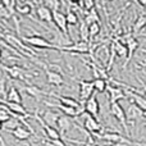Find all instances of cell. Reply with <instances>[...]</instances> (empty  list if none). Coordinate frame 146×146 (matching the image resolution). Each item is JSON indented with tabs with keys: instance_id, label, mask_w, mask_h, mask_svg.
Wrapping results in <instances>:
<instances>
[{
	"instance_id": "6da1fadb",
	"label": "cell",
	"mask_w": 146,
	"mask_h": 146,
	"mask_svg": "<svg viewBox=\"0 0 146 146\" xmlns=\"http://www.w3.org/2000/svg\"><path fill=\"white\" fill-rule=\"evenodd\" d=\"M3 38H4V40L8 42V45H12L14 50H15V49H17V50H19L23 55H27V56H30V58H31V56L35 54V51H33L32 49L28 48V46L26 45L23 41H21L19 38H18L17 36H14L13 33H3Z\"/></svg>"
},
{
	"instance_id": "7a4b0ae2",
	"label": "cell",
	"mask_w": 146,
	"mask_h": 146,
	"mask_svg": "<svg viewBox=\"0 0 146 146\" xmlns=\"http://www.w3.org/2000/svg\"><path fill=\"white\" fill-rule=\"evenodd\" d=\"M122 37H124V38H123V40H119V41H122V42L127 46V50H128L127 58H126V60H124V63H123V69H126V67L128 66V63L131 62V59L133 58L135 51L139 49L140 44H139V41L136 40V37L133 36V33H132V32L124 33V35H122Z\"/></svg>"
},
{
	"instance_id": "3957f363",
	"label": "cell",
	"mask_w": 146,
	"mask_h": 146,
	"mask_svg": "<svg viewBox=\"0 0 146 146\" xmlns=\"http://www.w3.org/2000/svg\"><path fill=\"white\" fill-rule=\"evenodd\" d=\"M23 42L28 44V45L33 46L37 49H51V50H58V45L49 42L46 38H44L42 36H27L23 38Z\"/></svg>"
},
{
	"instance_id": "277c9868",
	"label": "cell",
	"mask_w": 146,
	"mask_h": 146,
	"mask_svg": "<svg viewBox=\"0 0 146 146\" xmlns=\"http://www.w3.org/2000/svg\"><path fill=\"white\" fill-rule=\"evenodd\" d=\"M90 48L91 44L86 42V41H78L74 42L72 45H67V46H59L58 45V50L59 51H64V53H73V54H88L90 53Z\"/></svg>"
},
{
	"instance_id": "5b68a950",
	"label": "cell",
	"mask_w": 146,
	"mask_h": 146,
	"mask_svg": "<svg viewBox=\"0 0 146 146\" xmlns=\"http://www.w3.org/2000/svg\"><path fill=\"white\" fill-rule=\"evenodd\" d=\"M78 85H80V96H78V101H80L81 105H85V103L94 95V83L92 81H78Z\"/></svg>"
},
{
	"instance_id": "8992f818",
	"label": "cell",
	"mask_w": 146,
	"mask_h": 146,
	"mask_svg": "<svg viewBox=\"0 0 146 146\" xmlns=\"http://www.w3.org/2000/svg\"><path fill=\"white\" fill-rule=\"evenodd\" d=\"M3 69L7 72V74L9 76L10 78L13 80H19V81H26L27 82L28 80L32 78V74L28 73L26 69H23L22 67H18V66H12V67H5L1 66Z\"/></svg>"
},
{
	"instance_id": "52a82bcc",
	"label": "cell",
	"mask_w": 146,
	"mask_h": 146,
	"mask_svg": "<svg viewBox=\"0 0 146 146\" xmlns=\"http://www.w3.org/2000/svg\"><path fill=\"white\" fill-rule=\"evenodd\" d=\"M110 113L114 115V118L122 124L123 127L124 132L127 135H129V129H128V124H127V118H126V111L121 106L119 103H114V104H110Z\"/></svg>"
},
{
	"instance_id": "ba28073f",
	"label": "cell",
	"mask_w": 146,
	"mask_h": 146,
	"mask_svg": "<svg viewBox=\"0 0 146 146\" xmlns=\"http://www.w3.org/2000/svg\"><path fill=\"white\" fill-rule=\"evenodd\" d=\"M53 22L55 23L56 28H58L66 37L71 38L69 32H68V23H67V18H66V14H64V13H62L60 10L53 12Z\"/></svg>"
},
{
	"instance_id": "9c48e42d",
	"label": "cell",
	"mask_w": 146,
	"mask_h": 146,
	"mask_svg": "<svg viewBox=\"0 0 146 146\" xmlns=\"http://www.w3.org/2000/svg\"><path fill=\"white\" fill-rule=\"evenodd\" d=\"M86 114V118H85V128L86 131L88 132L90 135H92L94 137H98L99 135L101 133V131H103V128H101V124L98 122V119L94 118L92 115H90V114L85 113Z\"/></svg>"
},
{
	"instance_id": "30bf717a",
	"label": "cell",
	"mask_w": 146,
	"mask_h": 146,
	"mask_svg": "<svg viewBox=\"0 0 146 146\" xmlns=\"http://www.w3.org/2000/svg\"><path fill=\"white\" fill-rule=\"evenodd\" d=\"M45 104L50 108H56V109H60L64 113V115H68L71 118H76V117H80L85 113V108H80V109H76V108H71V106H66V105H62V104H53V103H49V101H45Z\"/></svg>"
},
{
	"instance_id": "8fae6325",
	"label": "cell",
	"mask_w": 146,
	"mask_h": 146,
	"mask_svg": "<svg viewBox=\"0 0 146 146\" xmlns=\"http://www.w3.org/2000/svg\"><path fill=\"white\" fill-rule=\"evenodd\" d=\"M106 90H108V94H109V103L110 104L118 103L119 100H123V99L127 98V95L123 91V88H121L119 86L110 85V83L108 82V85H106Z\"/></svg>"
},
{
	"instance_id": "7c38bea8",
	"label": "cell",
	"mask_w": 146,
	"mask_h": 146,
	"mask_svg": "<svg viewBox=\"0 0 146 146\" xmlns=\"http://www.w3.org/2000/svg\"><path fill=\"white\" fill-rule=\"evenodd\" d=\"M83 108H85V113L92 115L94 118H98L99 114H100V104H99L98 96L96 95L91 96V98L85 103Z\"/></svg>"
},
{
	"instance_id": "4fadbf2b",
	"label": "cell",
	"mask_w": 146,
	"mask_h": 146,
	"mask_svg": "<svg viewBox=\"0 0 146 146\" xmlns=\"http://www.w3.org/2000/svg\"><path fill=\"white\" fill-rule=\"evenodd\" d=\"M41 66H44V71H45V73H46V78H48L49 85H53V86H55V87H59V86L64 85V78L60 73L56 72V71H51V69H49L45 64H41Z\"/></svg>"
},
{
	"instance_id": "5bb4252c",
	"label": "cell",
	"mask_w": 146,
	"mask_h": 146,
	"mask_svg": "<svg viewBox=\"0 0 146 146\" xmlns=\"http://www.w3.org/2000/svg\"><path fill=\"white\" fill-rule=\"evenodd\" d=\"M99 140H104V141L108 142H113V144H119V142H123V144H132V141L127 140L126 137H123L122 135L117 133V132H105V133H100L98 136Z\"/></svg>"
},
{
	"instance_id": "9a60e30c",
	"label": "cell",
	"mask_w": 146,
	"mask_h": 146,
	"mask_svg": "<svg viewBox=\"0 0 146 146\" xmlns=\"http://www.w3.org/2000/svg\"><path fill=\"white\" fill-rule=\"evenodd\" d=\"M73 126V122L71 119V117L68 115H59L58 121H56V129L59 131V133H60L62 136V140H63V135L66 133V132H68L69 129L72 128Z\"/></svg>"
},
{
	"instance_id": "2e32d148",
	"label": "cell",
	"mask_w": 146,
	"mask_h": 146,
	"mask_svg": "<svg viewBox=\"0 0 146 146\" xmlns=\"http://www.w3.org/2000/svg\"><path fill=\"white\" fill-rule=\"evenodd\" d=\"M126 118H127V122L129 121L133 123V122L137 121V119L144 118V110H141L137 105H135L133 103H131L128 105L127 111H126Z\"/></svg>"
},
{
	"instance_id": "e0dca14e",
	"label": "cell",
	"mask_w": 146,
	"mask_h": 146,
	"mask_svg": "<svg viewBox=\"0 0 146 146\" xmlns=\"http://www.w3.org/2000/svg\"><path fill=\"white\" fill-rule=\"evenodd\" d=\"M126 95L127 98L131 99V101L135 104V105H137L141 110L146 111V98L142 95H140V94L135 92L133 90H127L126 91Z\"/></svg>"
},
{
	"instance_id": "ac0fdd59",
	"label": "cell",
	"mask_w": 146,
	"mask_h": 146,
	"mask_svg": "<svg viewBox=\"0 0 146 146\" xmlns=\"http://www.w3.org/2000/svg\"><path fill=\"white\" fill-rule=\"evenodd\" d=\"M50 96H54L59 100V103L62 105H66V106H71V108H76V109H80V108H83L82 105L80 104V101L76 100L73 98H69V96H63V95H56V94H49Z\"/></svg>"
},
{
	"instance_id": "d6986e66",
	"label": "cell",
	"mask_w": 146,
	"mask_h": 146,
	"mask_svg": "<svg viewBox=\"0 0 146 146\" xmlns=\"http://www.w3.org/2000/svg\"><path fill=\"white\" fill-rule=\"evenodd\" d=\"M36 14L40 18L41 21L46 23H51L53 22V12H51L49 8H46L44 4H40L37 8H36Z\"/></svg>"
},
{
	"instance_id": "ffe728a7",
	"label": "cell",
	"mask_w": 146,
	"mask_h": 146,
	"mask_svg": "<svg viewBox=\"0 0 146 146\" xmlns=\"http://www.w3.org/2000/svg\"><path fill=\"white\" fill-rule=\"evenodd\" d=\"M14 10L21 15H28L31 13V10H32V7L26 0H15Z\"/></svg>"
},
{
	"instance_id": "44dd1931",
	"label": "cell",
	"mask_w": 146,
	"mask_h": 146,
	"mask_svg": "<svg viewBox=\"0 0 146 146\" xmlns=\"http://www.w3.org/2000/svg\"><path fill=\"white\" fill-rule=\"evenodd\" d=\"M12 135L18 140V141H25L31 137V135H33L30 129H27L26 126H19L18 128H15L14 131H12Z\"/></svg>"
},
{
	"instance_id": "7402d4cb",
	"label": "cell",
	"mask_w": 146,
	"mask_h": 146,
	"mask_svg": "<svg viewBox=\"0 0 146 146\" xmlns=\"http://www.w3.org/2000/svg\"><path fill=\"white\" fill-rule=\"evenodd\" d=\"M5 101H9V103H17V104H22V96H21L19 91L14 87V86H10L9 90L7 92V96L4 99Z\"/></svg>"
},
{
	"instance_id": "603a6c76",
	"label": "cell",
	"mask_w": 146,
	"mask_h": 146,
	"mask_svg": "<svg viewBox=\"0 0 146 146\" xmlns=\"http://www.w3.org/2000/svg\"><path fill=\"white\" fill-rule=\"evenodd\" d=\"M41 118H42V121L45 122L48 126L56 128V121H58V118H59L58 113H55V111H53V110H46L45 113L42 114Z\"/></svg>"
},
{
	"instance_id": "cb8c5ba5",
	"label": "cell",
	"mask_w": 146,
	"mask_h": 146,
	"mask_svg": "<svg viewBox=\"0 0 146 146\" xmlns=\"http://www.w3.org/2000/svg\"><path fill=\"white\" fill-rule=\"evenodd\" d=\"M145 26H146V14L142 13V14H140L139 17H137V19L135 21L133 26H132V31H131V32L133 33L135 37L139 35L140 31H141L142 28H145Z\"/></svg>"
},
{
	"instance_id": "d4e9b609",
	"label": "cell",
	"mask_w": 146,
	"mask_h": 146,
	"mask_svg": "<svg viewBox=\"0 0 146 146\" xmlns=\"http://www.w3.org/2000/svg\"><path fill=\"white\" fill-rule=\"evenodd\" d=\"M19 126H25V123H23L21 119L15 118V117H12V118L9 119V121H7L5 123H3V127H4L7 131H14L15 128H18Z\"/></svg>"
},
{
	"instance_id": "484cf974",
	"label": "cell",
	"mask_w": 146,
	"mask_h": 146,
	"mask_svg": "<svg viewBox=\"0 0 146 146\" xmlns=\"http://www.w3.org/2000/svg\"><path fill=\"white\" fill-rule=\"evenodd\" d=\"M83 21H85V23L87 26L92 25V23H100V17H99V14H98L95 8L88 10V12H86V17Z\"/></svg>"
},
{
	"instance_id": "4316f807",
	"label": "cell",
	"mask_w": 146,
	"mask_h": 146,
	"mask_svg": "<svg viewBox=\"0 0 146 146\" xmlns=\"http://www.w3.org/2000/svg\"><path fill=\"white\" fill-rule=\"evenodd\" d=\"M25 91L30 96H32V98H35V99H38L41 95H49V92H44L41 88H38V87H36V86H26L25 87Z\"/></svg>"
},
{
	"instance_id": "83f0119b",
	"label": "cell",
	"mask_w": 146,
	"mask_h": 146,
	"mask_svg": "<svg viewBox=\"0 0 146 146\" xmlns=\"http://www.w3.org/2000/svg\"><path fill=\"white\" fill-rule=\"evenodd\" d=\"M92 83H94V88H95V91H98V92H104V91L106 90L108 81L103 80V78H95V80L92 81Z\"/></svg>"
},
{
	"instance_id": "f1b7e54d",
	"label": "cell",
	"mask_w": 146,
	"mask_h": 146,
	"mask_svg": "<svg viewBox=\"0 0 146 146\" xmlns=\"http://www.w3.org/2000/svg\"><path fill=\"white\" fill-rule=\"evenodd\" d=\"M80 36H81V41H86L90 44V38H88V26L85 23V21H81L80 25Z\"/></svg>"
},
{
	"instance_id": "f546056e",
	"label": "cell",
	"mask_w": 146,
	"mask_h": 146,
	"mask_svg": "<svg viewBox=\"0 0 146 146\" xmlns=\"http://www.w3.org/2000/svg\"><path fill=\"white\" fill-rule=\"evenodd\" d=\"M42 1H44V5H45L46 8H49L51 12H56V10H59L62 7L60 0H42Z\"/></svg>"
},
{
	"instance_id": "4dcf8cb0",
	"label": "cell",
	"mask_w": 146,
	"mask_h": 146,
	"mask_svg": "<svg viewBox=\"0 0 146 146\" xmlns=\"http://www.w3.org/2000/svg\"><path fill=\"white\" fill-rule=\"evenodd\" d=\"M100 30H101L100 23H92V25L88 26V38H90V44H91V41H92V38L99 35Z\"/></svg>"
},
{
	"instance_id": "1f68e13d",
	"label": "cell",
	"mask_w": 146,
	"mask_h": 146,
	"mask_svg": "<svg viewBox=\"0 0 146 146\" xmlns=\"http://www.w3.org/2000/svg\"><path fill=\"white\" fill-rule=\"evenodd\" d=\"M66 18H67V23H68L69 26H76L78 22H80L78 15L71 9H68V12H67V14H66Z\"/></svg>"
},
{
	"instance_id": "d6a6232c",
	"label": "cell",
	"mask_w": 146,
	"mask_h": 146,
	"mask_svg": "<svg viewBox=\"0 0 146 146\" xmlns=\"http://www.w3.org/2000/svg\"><path fill=\"white\" fill-rule=\"evenodd\" d=\"M10 17H13V15L10 14V12L4 7V5L1 4V3H0V18H5V19H9Z\"/></svg>"
},
{
	"instance_id": "836d02e7",
	"label": "cell",
	"mask_w": 146,
	"mask_h": 146,
	"mask_svg": "<svg viewBox=\"0 0 146 146\" xmlns=\"http://www.w3.org/2000/svg\"><path fill=\"white\" fill-rule=\"evenodd\" d=\"M5 78L0 77V96H1V100H4L5 96H7V92H5Z\"/></svg>"
},
{
	"instance_id": "e575fe53",
	"label": "cell",
	"mask_w": 146,
	"mask_h": 146,
	"mask_svg": "<svg viewBox=\"0 0 146 146\" xmlns=\"http://www.w3.org/2000/svg\"><path fill=\"white\" fill-rule=\"evenodd\" d=\"M81 1L83 3V8H85L86 10H91L94 9V5H95V0H81Z\"/></svg>"
},
{
	"instance_id": "d590c367",
	"label": "cell",
	"mask_w": 146,
	"mask_h": 146,
	"mask_svg": "<svg viewBox=\"0 0 146 146\" xmlns=\"http://www.w3.org/2000/svg\"><path fill=\"white\" fill-rule=\"evenodd\" d=\"M85 146H96L92 135H90L87 131H86V142H85Z\"/></svg>"
},
{
	"instance_id": "8d00e7d4",
	"label": "cell",
	"mask_w": 146,
	"mask_h": 146,
	"mask_svg": "<svg viewBox=\"0 0 146 146\" xmlns=\"http://www.w3.org/2000/svg\"><path fill=\"white\" fill-rule=\"evenodd\" d=\"M111 146H140V145L135 144V142H132V144H123V142H119V144H113Z\"/></svg>"
},
{
	"instance_id": "74e56055",
	"label": "cell",
	"mask_w": 146,
	"mask_h": 146,
	"mask_svg": "<svg viewBox=\"0 0 146 146\" xmlns=\"http://www.w3.org/2000/svg\"><path fill=\"white\" fill-rule=\"evenodd\" d=\"M41 146H56V145H54L51 141H48V142H44V144L41 145Z\"/></svg>"
},
{
	"instance_id": "f35d334b",
	"label": "cell",
	"mask_w": 146,
	"mask_h": 146,
	"mask_svg": "<svg viewBox=\"0 0 146 146\" xmlns=\"http://www.w3.org/2000/svg\"><path fill=\"white\" fill-rule=\"evenodd\" d=\"M139 1L140 5H142V7H146V0H137Z\"/></svg>"
},
{
	"instance_id": "ab89813d",
	"label": "cell",
	"mask_w": 146,
	"mask_h": 146,
	"mask_svg": "<svg viewBox=\"0 0 146 146\" xmlns=\"http://www.w3.org/2000/svg\"><path fill=\"white\" fill-rule=\"evenodd\" d=\"M1 55H3V50H1V48H0V58H1Z\"/></svg>"
},
{
	"instance_id": "60d3db41",
	"label": "cell",
	"mask_w": 146,
	"mask_h": 146,
	"mask_svg": "<svg viewBox=\"0 0 146 146\" xmlns=\"http://www.w3.org/2000/svg\"><path fill=\"white\" fill-rule=\"evenodd\" d=\"M71 1H73V3H78V1H81V0H71Z\"/></svg>"
},
{
	"instance_id": "b9f144b4",
	"label": "cell",
	"mask_w": 146,
	"mask_h": 146,
	"mask_svg": "<svg viewBox=\"0 0 146 146\" xmlns=\"http://www.w3.org/2000/svg\"><path fill=\"white\" fill-rule=\"evenodd\" d=\"M3 128V123H1V122H0V129H1Z\"/></svg>"
},
{
	"instance_id": "7bdbcfd3",
	"label": "cell",
	"mask_w": 146,
	"mask_h": 146,
	"mask_svg": "<svg viewBox=\"0 0 146 146\" xmlns=\"http://www.w3.org/2000/svg\"><path fill=\"white\" fill-rule=\"evenodd\" d=\"M106 1H111V0H106Z\"/></svg>"
},
{
	"instance_id": "ee69618b",
	"label": "cell",
	"mask_w": 146,
	"mask_h": 146,
	"mask_svg": "<svg viewBox=\"0 0 146 146\" xmlns=\"http://www.w3.org/2000/svg\"><path fill=\"white\" fill-rule=\"evenodd\" d=\"M60 1H62V3H63V0H60Z\"/></svg>"
},
{
	"instance_id": "f6af8a7d",
	"label": "cell",
	"mask_w": 146,
	"mask_h": 146,
	"mask_svg": "<svg viewBox=\"0 0 146 146\" xmlns=\"http://www.w3.org/2000/svg\"><path fill=\"white\" fill-rule=\"evenodd\" d=\"M145 30H146V26H145Z\"/></svg>"
}]
</instances>
